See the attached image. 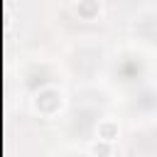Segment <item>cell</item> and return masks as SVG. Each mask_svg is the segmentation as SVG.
I'll use <instances>...</instances> for the list:
<instances>
[{
	"label": "cell",
	"mask_w": 157,
	"mask_h": 157,
	"mask_svg": "<svg viewBox=\"0 0 157 157\" xmlns=\"http://www.w3.org/2000/svg\"><path fill=\"white\" fill-rule=\"evenodd\" d=\"M101 132L105 140H113V132H115V125H101Z\"/></svg>",
	"instance_id": "6da1fadb"
},
{
	"label": "cell",
	"mask_w": 157,
	"mask_h": 157,
	"mask_svg": "<svg viewBox=\"0 0 157 157\" xmlns=\"http://www.w3.org/2000/svg\"><path fill=\"white\" fill-rule=\"evenodd\" d=\"M93 152H96V155H105L108 147H105V145H93Z\"/></svg>",
	"instance_id": "7a4b0ae2"
}]
</instances>
